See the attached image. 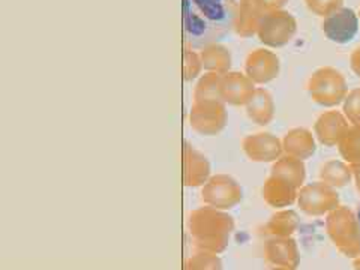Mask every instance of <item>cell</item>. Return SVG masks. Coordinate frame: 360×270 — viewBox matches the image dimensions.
Masks as SVG:
<instances>
[{"instance_id":"ffe728a7","label":"cell","mask_w":360,"mask_h":270,"mask_svg":"<svg viewBox=\"0 0 360 270\" xmlns=\"http://www.w3.org/2000/svg\"><path fill=\"white\" fill-rule=\"evenodd\" d=\"M338 148H340V153L347 162H360V125L348 127L342 139L338 143Z\"/></svg>"},{"instance_id":"d6986e66","label":"cell","mask_w":360,"mask_h":270,"mask_svg":"<svg viewBox=\"0 0 360 270\" xmlns=\"http://www.w3.org/2000/svg\"><path fill=\"white\" fill-rule=\"evenodd\" d=\"M295 191L296 186L287 182V180L270 176L264 184L263 195L270 205H287V202H291L292 198H295Z\"/></svg>"},{"instance_id":"44dd1931","label":"cell","mask_w":360,"mask_h":270,"mask_svg":"<svg viewBox=\"0 0 360 270\" xmlns=\"http://www.w3.org/2000/svg\"><path fill=\"white\" fill-rule=\"evenodd\" d=\"M352 167H348L347 164L341 161H329L326 162L321 170L320 176L323 179V182L326 185H332V186H344L352 179Z\"/></svg>"},{"instance_id":"f546056e","label":"cell","mask_w":360,"mask_h":270,"mask_svg":"<svg viewBox=\"0 0 360 270\" xmlns=\"http://www.w3.org/2000/svg\"><path fill=\"white\" fill-rule=\"evenodd\" d=\"M357 227H359V231H360V207L357 210Z\"/></svg>"},{"instance_id":"ac0fdd59","label":"cell","mask_w":360,"mask_h":270,"mask_svg":"<svg viewBox=\"0 0 360 270\" xmlns=\"http://www.w3.org/2000/svg\"><path fill=\"white\" fill-rule=\"evenodd\" d=\"M305 164L292 156H281L272 167V176L287 180L291 185L299 188L305 180Z\"/></svg>"},{"instance_id":"52a82bcc","label":"cell","mask_w":360,"mask_h":270,"mask_svg":"<svg viewBox=\"0 0 360 270\" xmlns=\"http://www.w3.org/2000/svg\"><path fill=\"white\" fill-rule=\"evenodd\" d=\"M359 15L353 9L341 8L323 20L321 29L329 41L344 45L354 39L359 32Z\"/></svg>"},{"instance_id":"7402d4cb","label":"cell","mask_w":360,"mask_h":270,"mask_svg":"<svg viewBox=\"0 0 360 270\" xmlns=\"http://www.w3.org/2000/svg\"><path fill=\"white\" fill-rule=\"evenodd\" d=\"M221 80L222 75L215 72H207L202 75L194 90V101L222 99L221 96ZM224 101V99H222Z\"/></svg>"},{"instance_id":"277c9868","label":"cell","mask_w":360,"mask_h":270,"mask_svg":"<svg viewBox=\"0 0 360 270\" xmlns=\"http://www.w3.org/2000/svg\"><path fill=\"white\" fill-rule=\"evenodd\" d=\"M297 32V21L288 11L278 9L266 13L257 37L267 47L279 49L287 45Z\"/></svg>"},{"instance_id":"6da1fadb","label":"cell","mask_w":360,"mask_h":270,"mask_svg":"<svg viewBox=\"0 0 360 270\" xmlns=\"http://www.w3.org/2000/svg\"><path fill=\"white\" fill-rule=\"evenodd\" d=\"M236 0H184V38L193 50L218 44L234 29Z\"/></svg>"},{"instance_id":"8fae6325","label":"cell","mask_w":360,"mask_h":270,"mask_svg":"<svg viewBox=\"0 0 360 270\" xmlns=\"http://www.w3.org/2000/svg\"><path fill=\"white\" fill-rule=\"evenodd\" d=\"M264 15L266 11L258 0H239L233 30L240 38H252L260 29Z\"/></svg>"},{"instance_id":"5bb4252c","label":"cell","mask_w":360,"mask_h":270,"mask_svg":"<svg viewBox=\"0 0 360 270\" xmlns=\"http://www.w3.org/2000/svg\"><path fill=\"white\" fill-rule=\"evenodd\" d=\"M246 115L254 123L260 127L269 125L275 116V104L274 98L266 89L257 87L255 94L246 104Z\"/></svg>"},{"instance_id":"4dcf8cb0","label":"cell","mask_w":360,"mask_h":270,"mask_svg":"<svg viewBox=\"0 0 360 270\" xmlns=\"http://www.w3.org/2000/svg\"><path fill=\"white\" fill-rule=\"evenodd\" d=\"M357 15H359V21H360V9H359V14Z\"/></svg>"},{"instance_id":"e0dca14e","label":"cell","mask_w":360,"mask_h":270,"mask_svg":"<svg viewBox=\"0 0 360 270\" xmlns=\"http://www.w3.org/2000/svg\"><path fill=\"white\" fill-rule=\"evenodd\" d=\"M202 68L207 72H215L224 75L230 72L231 68V53L222 44H212L200 51Z\"/></svg>"},{"instance_id":"4fadbf2b","label":"cell","mask_w":360,"mask_h":270,"mask_svg":"<svg viewBox=\"0 0 360 270\" xmlns=\"http://www.w3.org/2000/svg\"><path fill=\"white\" fill-rule=\"evenodd\" d=\"M348 127L350 125H348L347 117L340 111H326L315 122L314 131L321 144L332 148L340 143Z\"/></svg>"},{"instance_id":"2e32d148","label":"cell","mask_w":360,"mask_h":270,"mask_svg":"<svg viewBox=\"0 0 360 270\" xmlns=\"http://www.w3.org/2000/svg\"><path fill=\"white\" fill-rule=\"evenodd\" d=\"M336 195L326 184H312L302 189L300 205L308 212H323L335 202Z\"/></svg>"},{"instance_id":"f1b7e54d","label":"cell","mask_w":360,"mask_h":270,"mask_svg":"<svg viewBox=\"0 0 360 270\" xmlns=\"http://www.w3.org/2000/svg\"><path fill=\"white\" fill-rule=\"evenodd\" d=\"M350 167H352V172H353V174H354V177H356L357 188L360 189V162H357V164H352Z\"/></svg>"},{"instance_id":"30bf717a","label":"cell","mask_w":360,"mask_h":270,"mask_svg":"<svg viewBox=\"0 0 360 270\" xmlns=\"http://www.w3.org/2000/svg\"><path fill=\"white\" fill-rule=\"evenodd\" d=\"M255 83L246 74L230 71L222 75L221 96L225 104L236 107L246 105L255 94Z\"/></svg>"},{"instance_id":"484cf974","label":"cell","mask_w":360,"mask_h":270,"mask_svg":"<svg viewBox=\"0 0 360 270\" xmlns=\"http://www.w3.org/2000/svg\"><path fill=\"white\" fill-rule=\"evenodd\" d=\"M186 270H221V262L213 255L200 254L191 258L186 264Z\"/></svg>"},{"instance_id":"603a6c76","label":"cell","mask_w":360,"mask_h":270,"mask_svg":"<svg viewBox=\"0 0 360 270\" xmlns=\"http://www.w3.org/2000/svg\"><path fill=\"white\" fill-rule=\"evenodd\" d=\"M202 70V62L200 54L195 53L193 49H185L184 50V80L185 82H193L194 78L200 75Z\"/></svg>"},{"instance_id":"5b68a950","label":"cell","mask_w":360,"mask_h":270,"mask_svg":"<svg viewBox=\"0 0 360 270\" xmlns=\"http://www.w3.org/2000/svg\"><path fill=\"white\" fill-rule=\"evenodd\" d=\"M227 117V107L222 99L194 101V105L189 112V123L198 134L212 137L225 128Z\"/></svg>"},{"instance_id":"7c38bea8","label":"cell","mask_w":360,"mask_h":270,"mask_svg":"<svg viewBox=\"0 0 360 270\" xmlns=\"http://www.w3.org/2000/svg\"><path fill=\"white\" fill-rule=\"evenodd\" d=\"M210 179V162L193 144L184 143V182L186 186H201Z\"/></svg>"},{"instance_id":"83f0119b","label":"cell","mask_w":360,"mask_h":270,"mask_svg":"<svg viewBox=\"0 0 360 270\" xmlns=\"http://www.w3.org/2000/svg\"><path fill=\"white\" fill-rule=\"evenodd\" d=\"M350 63H352V70L360 78V47L353 51L352 58H350Z\"/></svg>"},{"instance_id":"3957f363","label":"cell","mask_w":360,"mask_h":270,"mask_svg":"<svg viewBox=\"0 0 360 270\" xmlns=\"http://www.w3.org/2000/svg\"><path fill=\"white\" fill-rule=\"evenodd\" d=\"M308 92L315 104L321 107H336L345 101L348 86L341 71L332 66H323L311 75Z\"/></svg>"},{"instance_id":"7a4b0ae2","label":"cell","mask_w":360,"mask_h":270,"mask_svg":"<svg viewBox=\"0 0 360 270\" xmlns=\"http://www.w3.org/2000/svg\"><path fill=\"white\" fill-rule=\"evenodd\" d=\"M189 227L200 246L206 248L209 251L219 252L229 243L233 221L229 215L218 212L217 209L205 207L193 213Z\"/></svg>"},{"instance_id":"cb8c5ba5","label":"cell","mask_w":360,"mask_h":270,"mask_svg":"<svg viewBox=\"0 0 360 270\" xmlns=\"http://www.w3.org/2000/svg\"><path fill=\"white\" fill-rule=\"evenodd\" d=\"M305 5L312 14L326 18L344 8V0H305Z\"/></svg>"},{"instance_id":"9a60e30c","label":"cell","mask_w":360,"mask_h":270,"mask_svg":"<svg viewBox=\"0 0 360 270\" xmlns=\"http://www.w3.org/2000/svg\"><path fill=\"white\" fill-rule=\"evenodd\" d=\"M283 148L288 156L297 158V160L303 161L315 153V141L312 134L308 129L296 128L285 134L283 140Z\"/></svg>"},{"instance_id":"ba28073f","label":"cell","mask_w":360,"mask_h":270,"mask_svg":"<svg viewBox=\"0 0 360 270\" xmlns=\"http://www.w3.org/2000/svg\"><path fill=\"white\" fill-rule=\"evenodd\" d=\"M243 152L254 162H275L283 156V141L269 132L248 135L242 143Z\"/></svg>"},{"instance_id":"d4e9b609","label":"cell","mask_w":360,"mask_h":270,"mask_svg":"<svg viewBox=\"0 0 360 270\" xmlns=\"http://www.w3.org/2000/svg\"><path fill=\"white\" fill-rule=\"evenodd\" d=\"M344 116L353 125H360V89L352 90L344 101Z\"/></svg>"},{"instance_id":"4316f807","label":"cell","mask_w":360,"mask_h":270,"mask_svg":"<svg viewBox=\"0 0 360 270\" xmlns=\"http://www.w3.org/2000/svg\"><path fill=\"white\" fill-rule=\"evenodd\" d=\"M258 2L264 8L266 13H270V11L283 9L288 4V0H258Z\"/></svg>"},{"instance_id":"9c48e42d","label":"cell","mask_w":360,"mask_h":270,"mask_svg":"<svg viewBox=\"0 0 360 270\" xmlns=\"http://www.w3.org/2000/svg\"><path fill=\"white\" fill-rule=\"evenodd\" d=\"M279 70V58L274 51L266 49L251 51L245 60V72L255 84H266L275 80Z\"/></svg>"},{"instance_id":"8992f818","label":"cell","mask_w":360,"mask_h":270,"mask_svg":"<svg viewBox=\"0 0 360 270\" xmlns=\"http://www.w3.org/2000/svg\"><path fill=\"white\" fill-rule=\"evenodd\" d=\"M201 195L212 207L230 209L242 200V189L231 176L217 174L205 184Z\"/></svg>"}]
</instances>
